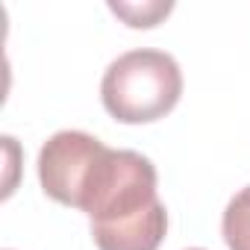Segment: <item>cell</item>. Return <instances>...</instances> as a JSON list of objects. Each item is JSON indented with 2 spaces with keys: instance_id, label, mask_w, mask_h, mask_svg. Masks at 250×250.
<instances>
[{
  "instance_id": "3957f363",
  "label": "cell",
  "mask_w": 250,
  "mask_h": 250,
  "mask_svg": "<svg viewBox=\"0 0 250 250\" xmlns=\"http://www.w3.org/2000/svg\"><path fill=\"white\" fill-rule=\"evenodd\" d=\"M106 145L80 130H62L44 142L39 150V183L47 197L62 206L80 209L83 188L100 159Z\"/></svg>"
},
{
  "instance_id": "277c9868",
  "label": "cell",
  "mask_w": 250,
  "mask_h": 250,
  "mask_svg": "<svg viewBox=\"0 0 250 250\" xmlns=\"http://www.w3.org/2000/svg\"><path fill=\"white\" fill-rule=\"evenodd\" d=\"M221 232L229 250H250V186H244L224 209Z\"/></svg>"
},
{
  "instance_id": "5b68a950",
  "label": "cell",
  "mask_w": 250,
  "mask_h": 250,
  "mask_svg": "<svg viewBox=\"0 0 250 250\" xmlns=\"http://www.w3.org/2000/svg\"><path fill=\"white\" fill-rule=\"evenodd\" d=\"M109 9L127 21V27L150 30L174 9V3H142V6L139 3H109Z\"/></svg>"
},
{
  "instance_id": "7a4b0ae2",
  "label": "cell",
  "mask_w": 250,
  "mask_h": 250,
  "mask_svg": "<svg viewBox=\"0 0 250 250\" xmlns=\"http://www.w3.org/2000/svg\"><path fill=\"white\" fill-rule=\"evenodd\" d=\"M183 94V71L165 50L121 53L100 80V100L121 124H150L165 118Z\"/></svg>"
},
{
  "instance_id": "8992f818",
  "label": "cell",
  "mask_w": 250,
  "mask_h": 250,
  "mask_svg": "<svg viewBox=\"0 0 250 250\" xmlns=\"http://www.w3.org/2000/svg\"><path fill=\"white\" fill-rule=\"evenodd\" d=\"M188 250H203V247H188Z\"/></svg>"
},
{
  "instance_id": "6da1fadb",
  "label": "cell",
  "mask_w": 250,
  "mask_h": 250,
  "mask_svg": "<svg viewBox=\"0 0 250 250\" xmlns=\"http://www.w3.org/2000/svg\"><path fill=\"white\" fill-rule=\"evenodd\" d=\"M147 156L106 147L83 188L80 209L91 221L97 250H159L168 212Z\"/></svg>"
}]
</instances>
